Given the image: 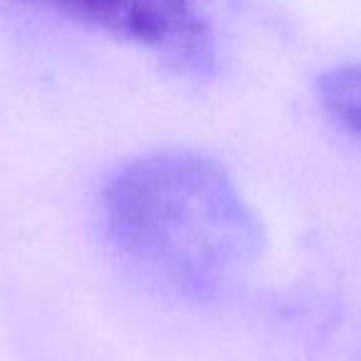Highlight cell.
<instances>
[{"instance_id":"2","label":"cell","mask_w":361,"mask_h":361,"mask_svg":"<svg viewBox=\"0 0 361 361\" xmlns=\"http://www.w3.org/2000/svg\"><path fill=\"white\" fill-rule=\"evenodd\" d=\"M47 16L104 32L183 72L211 70L213 0H18Z\"/></svg>"},{"instance_id":"1","label":"cell","mask_w":361,"mask_h":361,"mask_svg":"<svg viewBox=\"0 0 361 361\" xmlns=\"http://www.w3.org/2000/svg\"><path fill=\"white\" fill-rule=\"evenodd\" d=\"M102 213L131 262L193 300L233 292L262 252V228L228 171L193 151L124 164L104 186Z\"/></svg>"},{"instance_id":"3","label":"cell","mask_w":361,"mask_h":361,"mask_svg":"<svg viewBox=\"0 0 361 361\" xmlns=\"http://www.w3.org/2000/svg\"><path fill=\"white\" fill-rule=\"evenodd\" d=\"M317 99L331 121L361 144V62H346L317 80Z\"/></svg>"}]
</instances>
